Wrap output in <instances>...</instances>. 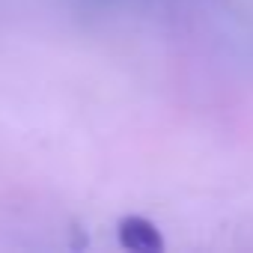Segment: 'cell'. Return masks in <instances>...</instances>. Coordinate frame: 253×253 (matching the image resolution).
I'll list each match as a JSON object with an SVG mask.
<instances>
[{
  "label": "cell",
  "instance_id": "obj_1",
  "mask_svg": "<svg viewBox=\"0 0 253 253\" xmlns=\"http://www.w3.org/2000/svg\"><path fill=\"white\" fill-rule=\"evenodd\" d=\"M116 238H119V247L134 250V253H158V250H164L161 229L143 214H125L116 223Z\"/></svg>",
  "mask_w": 253,
  "mask_h": 253
},
{
  "label": "cell",
  "instance_id": "obj_2",
  "mask_svg": "<svg viewBox=\"0 0 253 253\" xmlns=\"http://www.w3.org/2000/svg\"><path fill=\"white\" fill-rule=\"evenodd\" d=\"M78 3L86 9H116L122 3H128V0H78Z\"/></svg>",
  "mask_w": 253,
  "mask_h": 253
}]
</instances>
